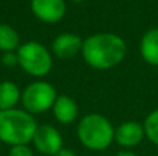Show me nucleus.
I'll list each match as a JSON object with an SVG mask.
<instances>
[{"mask_svg": "<svg viewBox=\"0 0 158 156\" xmlns=\"http://www.w3.org/2000/svg\"><path fill=\"white\" fill-rule=\"evenodd\" d=\"M82 55L87 65L106 71L122 62L126 55V43L115 33H94L83 40Z\"/></svg>", "mask_w": 158, "mask_h": 156, "instance_id": "obj_1", "label": "nucleus"}, {"mask_svg": "<svg viewBox=\"0 0 158 156\" xmlns=\"http://www.w3.org/2000/svg\"><path fill=\"white\" fill-rule=\"evenodd\" d=\"M38 129L29 112L21 109L0 111V140L6 144L27 145Z\"/></svg>", "mask_w": 158, "mask_h": 156, "instance_id": "obj_2", "label": "nucleus"}, {"mask_svg": "<svg viewBox=\"0 0 158 156\" xmlns=\"http://www.w3.org/2000/svg\"><path fill=\"white\" fill-rule=\"evenodd\" d=\"M78 137L86 148L103 151L115 138V130L110 120L98 113L86 115L78 124Z\"/></svg>", "mask_w": 158, "mask_h": 156, "instance_id": "obj_3", "label": "nucleus"}, {"mask_svg": "<svg viewBox=\"0 0 158 156\" xmlns=\"http://www.w3.org/2000/svg\"><path fill=\"white\" fill-rule=\"evenodd\" d=\"M18 64L32 76H44L52 69V55L38 41H28L18 47Z\"/></svg>", "mask_w": 158, "mask_h": 156, "instance_id": "obj_4", "label": "nucleus"}, {"mask_svg": "<svg viewBox=\"0 0 158 156\" xmlns=\"http://www.w3.org/2000/svg\"><path fill=\"white\" fill-rule=\"evenodd\" d=\"M21 99L27 112H29L31 115L42 113L53 108L56 99H57V93L50 83L33 82L24 90Z\"/></svg>", "mask_w": 158, "mask_h": 156, "instance_id": "obj_5", "label": "nucleus"}, {"mask_svg": "<svg viewBox=\"0 0 158 156\" xmlns=\"http://www.w3.org/2000/svg\"><path fill=\"white\" fill-rule=\"evenodd\" d=\"M32 141L36 149L43 155L54 156L60 149H63V137L58 133V130L50 124L39 126Z\"/></svg>", "mask_w": 158, "mask_h": 156, "instance_id": "obj_6", "label": "nucleus"}, {"mask_svg": "<svg viewBox=\"0 0 158 156\" xmlns=\"http://www.w3.org/2000/svg\"><path fill=\"white\" fill-rule=\"evenodd\" d=\"M32 11L40 21L54 24L65 15L67 6L64 0H32Z\"/></svg>", "mask_w": 158, "mask_h": 156, "instance_id": "obj_7", "label": "nucleus"}, {"mask_svg": "<svg viewBox=\"0 0 158 156\" xmlns=\"http://www.w3.org/2000/svg\"><path fill=\"white\" fill-rule=\"evenodd\" d=\"M82 46L83 41L79 36L74 33H63L54 39L52 50L56 57L61 60H68V58H74L79 51H82Z\"/></svg>", "mask_w": 158, "mask_h": 156, "instance_id": "obj_8", "label": "nucleus"}, {"mask_svg": "<svg viewBox=\"0 0 158 156\" xmlns=\"http://www.w3.org/2000/svg\"><path fill=\"white\" fill-rule=\"evenodd\" d=\"M146 135L144 126H142L137 122H125V123L119 124L115 130V138L114 140L119 144L121 146H126V148H132L136 146L142 142L143 137Z\"/></svg>", "mask_w": 158, "mask_h": 156, "instance_id": "obj_9", "label": "nucleus"}, {"mask_svg": "<svg viewBox=\"0 0 158 156\" xmlns=\"http://www.w3.org/2000/svg\"><path fill=\"white\" fill-rule=\"evenodd\" d=\"M53 113L60 123L69 124L78 116V105L71 97L60 96L53 105Z\"/></svg>", "mask_w": 158, "mask_h": 156, "instance_id": "obj_10", "label": "nucleus"}, {"mask_svg": "<svg viewBox=\"0 0 158 156\" xmlns=\"http://www.w3.org/2000/svg\"><path fill=\"white\" fill-rule=\"evenodd\" d=\"M140 53L147 64L158 66V28H153L143 35Z\"/></svg>", "mask_w": 158, "mask_h": 156, "instance_id": "obj_11", "label": "nucleus"}, {"mask_svg": "<svg viewBox=\"0 0 158 156\" xmlns=\"http://www.w3.org/2000/svg\"><path fill=\"white\" fill-rule=\"evenodd\" d=\"M19 88L13 82L0 83V111L14 109L15 104L19 101Z\"/></svg>", "mask_w": 158, "mask_h": 156, "instance_id": "obj_12", "label": "nucleus"}, {"mask_svg": "<svg viewBox=\"0 0 158 156\" xmlns=\"http://www.w3.org/2000/svg\"><path fill=\"white\" fill-rule=\"evenodd\" d=\"M19 36L14 28L10 25L0 24V51L11 53L13 50L18 49Z\"/></svg>", "mask_w": 158, "mask_h": 156, "instance_id": "obj_13", "label": "nucleus"}, {"mask_svg": "<svg viewBox=\"0 0 158 156\" xmlns=\"http://www.w3.org/2000/svg\"><path fill=\"white\" fill-rule=\"evenodd\" d=\"M144 133L148 140L158 145V109L153 111L144 120Z\"/></svg>", "mask_w": 158, "mask_h": 156, "instance_id": "obj_14", "label": "nucleus"}, {"mask_svg": "<svg viewBox=\"0 0 158 156\" xmlns=\"http://www.w3.org/2000/svg\"><path fill=\"white\" fill-rule=\"evenodd\" d=\"M8 156H33L28 145H14L11 146Z\"/></svg>", "mask_w": 158, "mask_h": 156, "instance_id": "obj_15", "label": "nucleus"}, {"mask_svg": "<svg viewBox=\"0 0 158 156\" xmlns=\"http://www.w3.org/2000/svg\"><path fill=\"white\" fill-rule=\"evenodd\" d=\"M2 62L4 66H8V68H13V66L18 65V57H17V54H14L13 51L11 53H4V55H3L2 58Z\"/></svg>", "mask_w": 158, "mask_h": 156, "instance_id": "obj_16", "label": "nucleus"}, {"mask_svg": "<svg viewBox=\"0 0 158 156\" xmlns=\"http://www.w3.org/2000/svg\"><path fill=\"white\" fill-rule=\"evenodd\" d=\"M54 156H77V154H75L74 151H71V149H68V148H63V149H60Z\"/></svg>", "mask_w": 158, "mask_h": 156, "instance_id": "obj_17", "label": "nucleus"}, {"mask_svg": "<svg viewBox=\"0 0 158 156\" xmlns=\"http://www.w3.org/2000/svg\"><path fill=\"white\" fill-rule=\"evenodd\" d=\"M117 156H137V155L133 154V152H119Z\"/></svg>", "mask_w": 158, "mask_h": 156, "instance_id": "obj_18", "label": "nucleus"}, {"mask_svg": "<svg viewBox=\"0 0 158 156\" xmlns=\"http://www.w3.org/2000/svg\"><path fill=\"white\" fill-rule=\"evenodd\" d=\"M71 2H74V3H81V2H83V0H71Z\"/></svg>", "mask_w": 158, "mask_h": 156, "instance_id": "obj_19", "label": "nucleus"}]
</instances>
